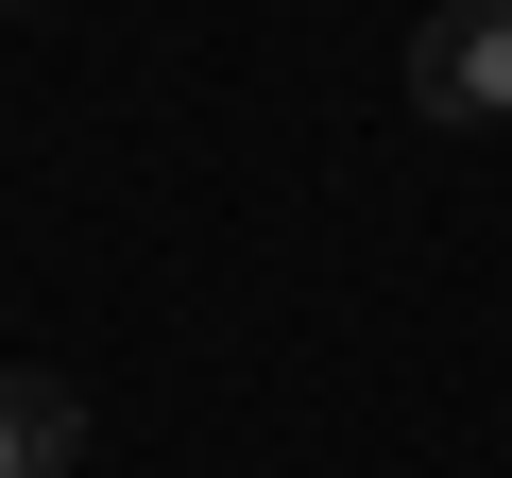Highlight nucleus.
<instances>
[{
    "label": "nucleus",
    "instance_id": "1",
    "mask_svg": "<svg viewBox=\"0 0 512 478\" xmlns=\"http://www.w3.org/2000/svg\"><path fill=\"white\" fill-rule=\"evenodd\" d=\"M410 120H512V0H444L410 35Z\"/></svg>",
    "mask_w": 512,
    "mask_h": 478
},
{
    "label": "nucleus",
    "instance_id": "2",
    "mask_svg": "<svg viewBox=\"0 0 512 478\" xmlns=\"http://www.w3.org/2000/svg\"><path fill=\"white\" fill-rule=\"evenodd\" d=\"M86 461V393L69 376H0V478H69Z\"/></svg>",
    "mask_w": 512,
    "mask_h": 478
}]
</instances>
